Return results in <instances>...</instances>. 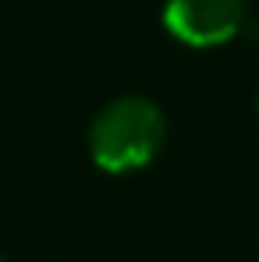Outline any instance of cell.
<instances>
[{
    "label": "cell",
    "mask_w": 259,
    "mask_h": 262,
    "mask_svg": "<svg viewBox=\"0 0 259 262\" xmlns=\"http://www.w3.org/2000/svg\"><path fill=\"white\" fill-rule=\"evenodd\" d=\"M164 135L167 121L160 106L142 96H125L96 114L89 128V152L107 174H128L156 160Z\"/></svg>",
    "instance_id": "6da1fadb"
},
{
    "label": "cell",
    "mask_w": 259,
    "mask_h": 262,
    "mask_svg": "<svg viewBox=\"0 0 259 262\" xmlns=\"http://www.w3.org/2000/svg\"><path fill=\"white\" fill-rule=\"evenodd\" d=\"M164 25L188 46H220L245 25V0H167Z\"/></svg>",
    "instance_id": "7a4b0ae2"
}]
</instances>
